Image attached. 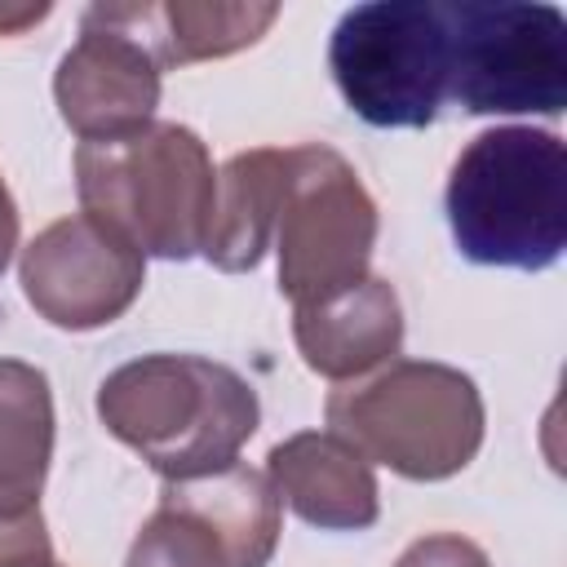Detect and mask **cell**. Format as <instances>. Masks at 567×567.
<instances>
[{
    "instance_id": "obj_9",
    "label": "cell",
    "mask_w": 567,
    "mask_h": 567,
    "mask_svg": "<svg viewBox=\"0 0 567 567\" xmlns=\"http://www.w3.org/2000/svg\"><path fill=\"white\" fill-rule=\"evenodd\" d=\"M53 102L80 142H115L151 124L159 106V62L115 4H89L80 40L58 58Z\"/></svg>"
},
{
    "instance_id": "obj_14",
    "label": "cell",
    "mask_w": 567,
    "mask_h": 567,
    "mask_svg": "<svg viewBox=\"0 0 567 567\" xmlns=\"http://www.w3.org/2000/svg\"><path fill=\"white\" fill-rule=\"evenodd\" d=\"M284 159H288V146H252L226 159V168L217 173L213 226L204 239L208 266L226 275H244L266 257L275 235Z\"/></svg>"
},
{
    "instance_id": "obj_4",
    "label": "cell",
    "mask_w": 567,
    "mask_h": 567,
    "mask_svg": "<svg viewBox=\"0 0 567 567\" xmlns=\"http://www.w3.org/2000/svg\"><path fill=\"white\" fill-rule=\"evenodd\" d=\"M328 434L350 443L368 465L412 483L461 474L487 434L474 377L434 359H390L368 381H346L323 403Z\"/></svg>"
},
{
    "instance_id": "obj_13",
    "label": "cell",
    "mask_w": 567,
    "mask_h": 567,
    "mask_svg": "<svg viewBox=\"0 0 567 567\" xmlns=\"http://www.w3.org/2000/svg\"><path fill=\"white\" fill-rule=\"evenodd\" d=\"M159 505L195 514L226 549L230 567H266L279 545V518L284 501L270 483V474L248 465H226L195 478H164Z\"/></svg>"
},
{
    "instance_id": "obj_3",
    "label": "cell",
    "mask_w": 567,
    "mask_h": 567,
    "mask_svg": "<svg viewBox=\"0 0 567 567\" xmlns=\"http://www.w3.org/2000/svg\"><path fill=\"white\" fill-rule=\"evenodd\" d=\"M75 190L84 213L124 235L142 257L186 261L204 252L217 168L195 128L151 120L115 142H80Z\"/></svg>"
},
{
    "instance_id": "obj_8",
    "label": "cell",
    "mask_w": 567,
    "mask_h": 567,
    "mask_svg": "<svg viewBox=\"0 0 567 567\" xmlns=\"http://www.w3.org/2000/svg\"><path fill=\"white\" fill-rule=\"evenodd\" d=\"M27 306L62 332L115 323L146 284V257L89 213L49 221L18 257Z\"/></svg>"
},
{
    "instance_id": "obj_2",
    "label": "cell",
    "mask_w": 567,
    "mask_h": 567,
    "mask_svg": "<svg viewBox=\"0 0 567 567\" xmlns=\"http://www.w3.org/2000/svg\"><path fill=\"white\" fill-rule=\"evenodd\" d=\"M447 226L474 266L549 270L567 248V146L549 128L501 124L465 142L443 190Z\"/></svg>"
},
{
    "instance_id": "obj_15",
    "label": "cell",
    "mask_w": 567,
    "mask_h": 567,
    "mask_svg": "<svg viewBox=\"0 0 567 567\" xmlns=\"http://www.w3.org/2000/svg\"><path fill=\"white\" fill-rule=\"evenodd\" d=\"M115 9L146 40L159 71L239 53V49L257 44L279 18V4H208V0L115 4Z\"/></svg>"
},
{
    "instance_id": "obj_5",
    "label": "cell",
    "mask_w": 567,
    "mask_h": 567,
    "mask_svg": "<svg viewBox=\"0 0 567 567\" xmlns=\"http://www.w3.org/2000/svg\"><path fill=\"white\" fill-rule=\"evenodd\" d=\"M328 71L346 106L372 128H425L447 102L443 0H372L341 13Z\"/></svg>"
},
{
    "instance_id": "obj_20",
    "label": "cell",
    "mask_w": 567,
    "mask_h": 567,
    "mask_svg": "<svg viewBox=\"0 0 567 567\" xmlns=\"http://www.w3.org/2000/svg\"><path fill=\"white\" fill-rule=\"evenodd\" d=\"M13 567H62L53 554H35V558H22V563H13Z\"/></svg>"
},
{
    "instance_id": "obj_1",
    "label": "cell",
    "mask_w": 567,
    "mask_h": 567,
    "mask_svg": "<svg viewBox=\"0 0 567 567\" xmlns=\"http://www.w3.org/2000/svg\"><path fill=\"white\" fill-rule=\"evenodd\" d=\"M97 421L159 478H195L239 461L257 434V390L204 354H142L97 385Z\"/></svg>"
},
{
    "instance_id": "obj_19",
    "label": "cell",
    "mask_w": 567,
    "mask_h": 567,
    "mask_svg": "<svg viewBox=\"0 0 567 567\" xmlns=\"http://www.w3.org/2000/svg\"><path fill=\"white\" fill-rule=\"evenodd\" d=\"M49 18V4H0V35H18Z\"/></svg>"
},
{
    "instance_id": "obj_7",
    "label": "cell",
    "mask_w": 567,
    "mask_h": 567,
    "mask_svg": "<svg viewBox=\"0 0 567 567\" xmlns=\"http://www.w3.org/2000/svg\"><path fill=\"white\" fill-rule=\"evenodd\" d=\"M447 97L470 115H563L567 18L554 4L443 0Z\"/></svg>"
},
{
    "instance_id": "obj_6",
    "label": "cell",
    "mask_w": 567,
    "mask_h": 567,
    "mask_svg": "<svg viewBox=\"0 0 567 567\" xmlns=\"http://www.w3.org/2000/svg\"><path fill=\"white\" fill-rule=\"evenodd\" d=\"M377 230V199L346 155L319 142L288 146L270 248L279 257V292L292 310L354 288L368 275Z\"/></svg>"
},
{
    "instance_id": "obj_18",
    "label": "cell",
    "mask_w": 567,
    "mask_h": 567,
    "mask_svg": "<svg viewBox=\"0 0 567 567\" xmlns=\"http://www.w3.org/2000/svg\"><path fill=\"white\" fill-rule=\"evenodd\" d=\"M13 248H18V204H13V195L0 177V275L13 261Z\"/></svg>"
},
{
    "instance_id": "obj_17",
    "label": "cell",
    "mask_w": 567,
    "mask_h": 567,
    "mask_svg": "<svg viewBox=\"0 0 567 567\" xmlns=\"http://www.w3.org/2000/svg\"><path fill=\"white\" fill-rule=\"evenodd\" d=\"M394 567H492L487 549L474 545L470 536L456 532H430L421 540H412Z\"/></svg>"
},
{
    "instance_id": "obj_16",
    "label": "cell",
    "mask_w": 567,
    "mask_h": 567,
    "mask_svg": "<svg viewBox=\"0 0 567 567\" xmlns=\"http://www.w3.org/2000/svg\"><path fill=\"white\" fill-rule=\"evenodd\" d=\"M124 567H230L221 540L186 509L159 505L133 536Z\"/></svg>"
},
{
    "instance_id": "obj_10",
    "label": "cell",
    "mask_w": 567,
    "mask_h": 567,
    "mask_svg": "<svg viewBox=\"0 0 567 567\" xmlns=\"http://www.w3.org/2000/svg\"><path fill=\"white\" fill-rule=\"evenodd\" d=\"M53 461V390L35 363L0 359V567L53 554L40 492Z\"/></svg>"
},
{
    "instance_id": "obj_11",
    "label": "cell",
    "mask_w": 567,
    "mask_h": 567,
    "mask_svg": "<svg viewBox=\"0 0 567 567\" xmlns=\"http://www.w3.org/2000/svg\"><path fill=\"white\" fill-rule=\"evenodd\" d=\"M266 474L279 501L319 532H363L381 514L372 465L328 430H301L275 443Z\"/></svg>"
},
{
    "instance_id": "obj_12",
    "label": "cell",
    "mask_w": 567,
    "mask_h": 567,
    "mask_svg": "<svg viewBox=\"0 0 567 567\" xmlns=\"http://www.w3.org/2000/svg\"><path fill=\"white\" fill-rule=\"evenodd\" d=\"M292 341L310 372L328 381H359L403 346L399 292L381 275H363L354 288L292 310Z\"/></svg>"
}]
</instances>
